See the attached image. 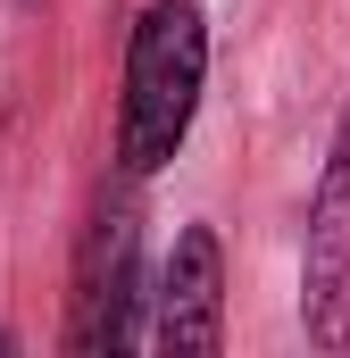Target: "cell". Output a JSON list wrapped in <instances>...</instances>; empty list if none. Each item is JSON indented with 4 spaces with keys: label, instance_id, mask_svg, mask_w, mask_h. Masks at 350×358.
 Returning <instances> with one entry per match:
<instances>
[{
    "label": "cell",
    "instance_id": "cell-1",
    "mask_svg": "<svg viewBox=\"0 0 350 358\" xmlns=\"http://www.w3.org/2000/svg\"><path fill=\"white\" fill-rule=\"evenodd\" d=\"M200 76H209V34H200V8L192 0H159L142 8L134 25V50H125V117H117V150L134 176L167 167L192 134V108H200Z\"/></svg>",
    "mask_w": 350,
    "mask_h": 358
},
{
    "label": "cell",
    "instance_id": "cell-4",
    "mask_svg": "<svg viewBox=\"0 0 350 358\" xmlns=\"http://www.w3.org/2000/svg\"><path fill=\"white\" fill-rule=\"evenodd\" d=\"M300 308H309V334H317L326 350L350 342V192L334 176H326V192H317V225H309V292H300Z\"/></svg>",
    "mask_w": 350,
    "mask_h": 358
},
{
    "label": "cell",
    "instance_id": "cell-2",
    "mask_svg": "<svg viewBox=\"0 0 350 358\" xmlns=\"http://www.w3.org/2000/svg\"><path fill=\"white\" fill-rule=\"evenodd\" d=\"M217 334H225V267H217V234L192 225V234H175L167 275L150 292V342L167 358H209Z\"/></svg>",
    "mask_w": 350,
    "mask_h": 358
},
{
    "label": "cell",
    "instance_id": "cell-3",
    "mask_svg": "<svg viewBox=\"0 0 350 358\" xmlns=\"http://www.w3.org/2000/svg\"><path fill=\"white\" fill-rule=\"evenodd\" d=\"M134 208H100L84 242V267H76V325L67 342L76 350H125L134 342Z\"/></svg>",
    "mask_w": 350,
    "mask_h": 358
},
{
    "label": "cell",
    "instance_id": "cell-5",
    "mask_svg": "<svg viewBox=\"0 0 350 358\" xmlns=\"http://www.w3.org/2000/svg\"><path fill=\"white\" fill-rule=\"evenodd\" d=\"M326 176H334V183L350 192V117H342V142H334V167H326Z\"/></svg>",
    "mask_w": 350,
    "mask_h": 358
}]
</instances>
